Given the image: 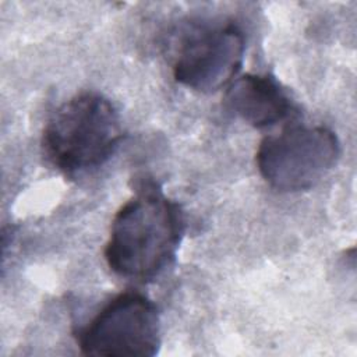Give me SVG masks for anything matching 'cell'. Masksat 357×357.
I'll list each match as a JSON object with an SVG mask.
<instances>
[{"instance_id": "6da1fadb", "label": "cell", "mask_w": 357, "mask_h": 357, "mask_svg": "<svg viewBox=\"0 0 357 357\" xmlns=\"http://www.w3.org/2000/svg\"><path fill=\"white\" fill-rule=\"evenodd\" d=\"M184 230L180 205L156 183L142 181L113 218L103 252L106 264L124 279L149 282L174 261Z\"/></svg>"}, {"instance_id": "7a4b0ae2", "label": "cell", "mask_w": 357, "mask_h": 357, "mask_svg": "<svg viewBox=\"0 0 357 357\" xmlns=\"http://www.w3.org/2000/svg\"><path fill=\"white\" fill-rule=\"evenodd\" d=\"M123 138L120 116L100 93L84 92L64 102L49 119L42 135L46 160L67 176L102 166Z\"/></svg>"}, {"instance_id": "3957f363", "label": "cell", "mask_w": 357, "mask_h": 357, "mask_svg": "<svg viewBox=\"0 0 357 357\" xmlns=\"http://www.w3.org/2000/svg\"><path fill=\"white\" fill-rule=\"evenodd\" d=\"M340 142L322 126H289L265 137L255 162L262 178L279 192H298L315 187L336 165Z\"/></svg>"}, {"instance_id": "277c9868", "label": "cell", "mask_w": 357, "mask_h": 357, "mask_svg": "<svg viewBox=\"0 0 357 357\" xmlns=\"http://www.w3.org/2000/svg\"><path fill=\"white\" fill-rule=\"evenodd\" d=\"M78 346L85 356H155L160 347L158 307L142 293H121L78 332Z\"/></svg>"}, {"instance_id": "5b68a950", "label": "cell", "mask_w": 357, "mask_h": 357, "mask_svg": "<svg viewBox=\"0 0 357 357\" xmlns=\"http://www.w3.org/2000/svg\"><path fill=\"white\" fill-rule=\"evenodd\" d=\"M244 50V33L237 25L199 28L183 40L174 59L173 77L192 91L216 92L237 75Z\"/></svg>"}, {"instance_id": "8992f818", "label": "cell", "mask_w": 357, "mask_h": 357, "mask_svg": "<svg viewBox=\"0 0 357 357\" xmlns=\"http://www.w3.org/2000/svg\"><path fill=\"white\" fill-rule=\"evenodd\" d=\"M227 107L255 128H266L298 114L289 92L271 74H245L226 93Z\"/></svg>"}]
</instances>
